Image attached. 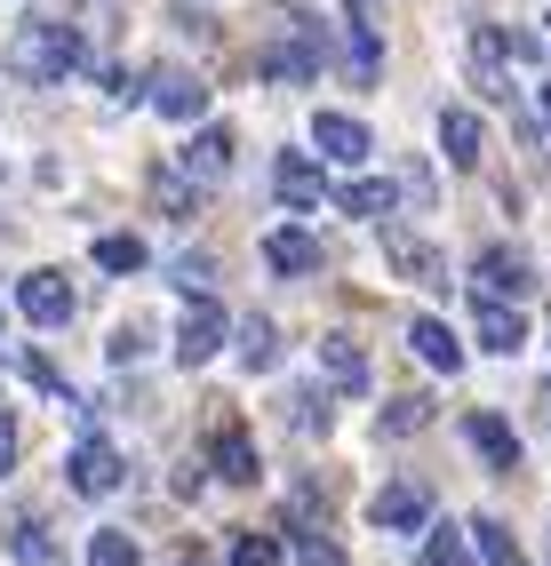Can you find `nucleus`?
<instances>
[{
    "label": "nucleus",
    "mask_w": 551,
    "mask_h": 566,
    "mask_svg": "<svg viewBox=\"0 0 551 566\" xmlns=\"http://www.w3.org/2000/svg\"><path fill=\"white\" fill-rule=\"evenodd\" d=\"M536 407H543V431H551V384H543V399H536Z\"/></svg>",
    "instance_id": "obj_38"
},
{
    "label": "nucleus",
    "mask_w": 551,
    "mask_h": 566,
    "mask_svg": "<svg viewBox=\"0 0 551 566\" xmlns=\"http://www.w3.org/2000/svg\"><path fill=\"white\" fill-rule=\"evenodd\" d=\"M424 423H432V399H424V391H399V399L376 407V431H384V439H416Z\"/></svg>",
    "instance_id": "obj_24"
},
{
    "label": "nucleus",
    "mask_w": 551,
    "mask_h": 566,
    "mask_svg": "<svg viewBox=\"0 0 551 566\" xmlns=\"http://www.w3.org/2000/svg\"><path fill=\"white\" fill-rule=\"evenodd\" d=\"M367 518H376L384 535H424V526H432V486L424 479H392V486H376Z\"/></svg>",
    "instance_id": "obj_5"
},
{
    "label": "nucleus",
    "mask_w": 551,
    "mask_h": 566,
    "mask_svg": "<svg viewBox=\"0 0 551 566\" xmlns=\"http://www.w3.org/2000/svg\"><path fill=\"white\" fill-rule=\"evenodd\" d=\"M208 272H216V255H193V248L176 255V280H184V295H193V287H208Z\"/></svg>",
    "instance_id": "obj_35"
},
{
    "label": "nucleus",
    "mask_w": 551,
    "mask_h": 566,
    "mask_svg": "<svg viewBox=\"0 0 551 566\" xmlns=\"http://www.w3.org/2000/svg\"><path fill=\"white\" fill-rule=\"evenodd\" d=\"M232 153H240V136H232V128H193V144H184L176 160L193 168L200 184H225V176H232Z\"/></svg>",
    "instance_id": "obj_16"
},
{
    "label": "nucleus",
    "mask_w": 551,
    "mask_h": 566,
    "mask_svg": "<svg viewBox=\"0 0 551 566\" xmlns=\"http://www.w3.org/2000/svg\"><path fill=\"white\" fill-rule=\"evenodd\" d=\"M153 112L176 120V128H193L200 112H208V81H200V72H184V64H160L153 72Z\"/></svg>",
    "instance_id": "obj_7"
},
{
    "label": "nucleus",
    "mask_w": 551,
    "mask_h": 566,
    "mask_svg": "<svg viewBox=\"0 0 551 566\" xmlns=\"http://www.w3.org/2000/svg\"><path fill=\"white\" fill-rule=\"evenodd\" d=\"M9 463H17V423L0 415V471H9Z\"/></svg>",
    "instance_id": "obj_36"
},
{
    "label": "nucleus",
    "mask_w": 551,
    "mask_h": 566,
    "mask_svg": "<svg viewBox=\"0 0 551 566\" xmlns=\"http://www.w3.org/2000/svg\"><path fill=\"white\" fill-rule=\"evenodd\" d=\"M536 88H543V128H551V81H536Z\"/></svg>",
    "instance_id": "obj_37"
},
{
    "label": "nucleus",
    "mask_w": 551,
    "mask_h": 566,
    "mask_svg": "<svg viewBox=\"0 0 551 566\" xmlns=\"http://www.w3.org/2000/svg\"><path fill=\"white\" fill-rule=\"evenodd\" d=\"M408 344H416V359H424L432 375H456V367H464V335H456L448 319H416Z\"/></svg>",
    "instance_id": "obj_18"
},
{
    "label": "nucleus",
    "mask_w": 551,
    "mask_h": 566,
    "mask_svg": "<svg viewBox=\"0 0 551 566\" xmlns=\"http://www.w3.org/2000/svg\"><path fill=\"white\" fill-rule=\"evenodd\" d=\"M288 423H297V431H328V391H288Z\"/></svg>",
    "instance_id": "obj_31"
},
{
    "label": "nucleus",
    "mask_w": 551,
    "mask_h": 566,
    "mask_svg": "<svg viewBox=\"0 0 551 566\" xmlns=\"http://www.w3.org/2000/svg\"><path fill=\"white\" fill-rule=\"evenodd\" d=\"M17 375H24V384H41V391H64V375H56L41 352H17Z\"/></svg>",
    "instance_id": "obj_34"
},
{
    "label": "nucleus",
    "mask_w": 551,
    "mask_h": 566,
    "mask_svg": "<svg viewBox=\"0 0 551 566\" xmlns=\"http://www.w3.org/2000/svg\"><path fill=\"white\" fill-rule=\"evenodd\" d=\"M153 200H160V216H176V223H193L200 216V176L193 168H153Z\"/></svg>",
    "instance_id": "obj_22"
},
{
    "label": "nucleus",
    "mask_w": 551,
    "mask_h": 566,
    "mask_svg": "<svg viewBox=\"0 0 551 566\" xmlns=\"http://www.w3.org/2000/svg\"><path fill=\"white\" fill-rule=\"evenodd\" d=\"M81 64H96V41L81 17H24L9 32V49H0V72H17L24 88H56Z\"/></svg>",
    "instance_id": "obj_1"
},
{
    "label": "nucleus",
    "mask_w": 551,
    "mask_h": 566,
    "mask_svg": "<svg viewBox=\"0 0 551 566\" xmlns=\"http://www.w3.org/2000/svg\"><path fill=\"white\" fill-rule=\"evenodd\" d=\"M272 192H280L288 208H320V200H336V184H328V168H320L312 153H280V160H272Z\"/></svg>",
    "instance_id": "obj_10"
},
{
    "label": "nucleus",
    "mask_w": 551,
    "mask_h": 566,
    "mask_svg": "<svg viewBox=\"0 0 551 566\" xmlns=\"http://www.w3.org/2000/svg\"><path fill=\"white\" fill-rule=\"evenodd\" d=\"M208 463H216V479H225V486H256V439H248L240 423H225V431H216V447H208Z\"/></svg>",
    "instance_id": "obj_19"
},
{
    "label": "nucleus",
    "mask_w": 551,
    "mask_h": 566,
    "mask_svg": "<svg viewBox=\"0 0 551 566\" xmlns=\"http://www.w3.org/2000/svg\"><path fill=\"white\" fill-rule=\"evenodd\" d=\"M288 543H297V566H352V558H344V543L328 535V511L312 518V495L288 503Z\"/></svg>",
    "instance_id": "obj_9"
},
{
    "label": "nucleus",
    "mask_w": 551,
    "mask_h": 566,
    "mask_svg": "<svg viewBox=\"0 0 551 566\" xmlns=\"http://www.w3.org/2000/svg\"><path fill=\"white\" fill-rule=\"evenodd\" d=\"M384 263L408 287H448V255H439L424 232H408V223H392V216H384Z\"/></svg>",
    "instance_id": "obj_3"
},
{
    "label": "nucleus",
    "mask_w": 551,
    "mask_h": 566,
    "mask_svg": "<svg viewBox=\"0 0 551 566\" xmlns=\"http://www.w3.org/2000/svg\"><path fill=\"white\" fill-rule=\"evenodd\" d=\"M176 566H200V558H176Z\"/></svg>",
    "instance_id": "obj_39"
},
{
    "label": "nucleus",
    "mask_w": 551,
    "mask_h": 566,
    "mask_svg": "<svg viewBox=\"0 0 551 566\" xmlns=\"http://www.w3.org/2000/svg\"><path fill=\"white\" fill-rule=\"evenodd\" d=\"M471 327H480V352H496V359L528 352V319H520V304H503V295H480Z\"/></svg>",
    "instance_id": "obj_14"
},
{
    "label": "nucleus",
    "mask_w": 551,
    "mask_h": 566,
    "mask_svg": "<svg viewBox=\"0 0 551 566\" xmlns=\"http://www.w3.org/2000/svg\"><path fill=\"white\" fill-rule=\"evenodd\" d=\"M336 208H344V216H367V223H384V216H392V184H376V176L336 184Z\"/></svg>",
    "instance_id": "obj_25"
},
{
    "label": "nucleus",
    "mask_w": 551,
    "mask_h": 566,
    "mask_svg": "<svg viewBox=\"0 0 551 566\" xmlns=\"http://www.w3.org/2000/svg\"><path fill=\"white\" fill-rule=\"evenodd\" d=\"M64 471H72V495H96V503H104V495H121V479H128L121 447H104L96 431L72 447V463H64Z\"/></svg>",
    "instance_id": "obj_6"
},
{
    "label": "nucleus",
    "mask_w": 551,
    "mask_h": 566,
    "mask_svg": "<svg viewBox=\"0 0 551 566\" xmlns=\"http://www.w3.org/2000/svg\"><path fill=\"white\" fill-rule=\"evenodd\" d=\"M144 344H153V327H144V319H121V327H113V344H104V352H113V359L128 367V359H144Z\"/></svg>",
    "instance_id": "obj_32"
},
{
    "label": "nucleus",
    "mask_w": 551,
    "mask_h": 566,
    "mask_svg": "<svg viewBox=\"0 0 551 566\" xmlns=\"http://www.w3.org/2000/svg\"><path fill=\"white\" fill-rule=\"evenodd\" d=\"M232 566H280V543L272 535H232Z\"/></svg>",
    "instance_id": "obj_33"
},
{
    "label": "nucleus",
    "mask_w": 551,
    "mask_h": 566,
    "mask_svg": "<svg viewBox=\"0 0 551 566\" xmlns=\"http://www.w3.org/2000/svg\"><path fill=\"white\" fill-rule=\"evenodd\" d=\"M471 535H480V558H488V566H528V551L511 543L503 518H471Z\"/></svg>",
    "instance_id": "obj_27"
},
{
    "label": "nucleus",
    "mask_w": 551,
    "mask_h": 566,
    "mask_svg": "<svg viewBox=\"0 0 551 566\" xmlns=\"http://www.w3.org/2000/svg\"><path fill=\"white\" fill-rule=\"evenodd\" d=\"M96 81L113 88V104H153V72H136V64H96Z\"/></svg>",
    "instance_id": "obj_28"
},
{
    "label": "nucleus",
    "mask_w": 551,
    "mask_h": 566,
    "mask_svg": "<svg viewBox=\"0 0 551 566\" xmlns=\"http://www.w3.org/2000/svg\"><path fill=\"white\" fill-rule=\"evenodd\" d=\"M320 64H328V24L320 17H288L272 41L256 49V72H264V81H288V88H312Z\"/></svg>",
    "instance_id": "obj_2"
},
{
    "label": "nucleus",
    "mask_w": 551,
    "mask_h": 566,
    "mask_svg": "<svg viewBox=\"0 0 551 566\" xmlns=\"http://www.w3.org/2000/svg\"><path fill=\"white\" fill-rule=\"evenodd\" d=\"M312 144H320V160H344V168H360L376 153L367 120H352V112H312Z\"/></svg>",
    "instance_id": "obj_11"
},
{
    "label": "nucleus",
    "mask_w": 551,
    "mask_h": 566,
    "mask_svg": "<svg viewBox=\"0 0 551 566\" xmlns=\"http://www.w3.org/2000/svg\"><path fill=\"white\" fill-rule=\"evenodd\" d=\"M72 304H81V295H72L64 272H24V280H17V312H24L32 327H64Z\"/></svg>",
    "instance_id": "obj_8"
},
{
    "label": "nucleus",
    "mask_w": 551,
    "mask_h": 566,
    "mask_svg": "<svg viewBox=\"0 0 551 566\" xmlns=\"http://www.w3.org/2000/svg\"><path fill=\"white\" fill-rule=\"evenodd\" d=\"M471 287H480V295H503V304H520V295L536 287V263H528L520 248H488L480 263H471Z\"/></svg>",
    "instance_id": "obj_12"
},
{
    "label": "nucleus",
    "mask_w": 551,
    "mask_h": 566,
    "mask_svg": "<svg viewBox=\"0 0 551 566\" xmlns=\"http://www.w3.org/2000/svg\"><path fill=\"white\" fill-rule=\"evenodd\" d=\"M480 112H471V104H448V112H439V153H448V168H480Z\"/></svg>",
    "instance_id": "obj_17"
},
{
    "label": "nucleus",
    "mask_w": 551,
    "mask_h": 566,
    "mask_svg": "<svg viewBox=\"0 0 551 566\" xmlns=\"http://www.w3.org/2000/svg\"><path fill=\"white\" fill-rule=\"evenodd\" d=\"M225 335H232L225 304H216V295H193L184 319H176V359H184V367H208L216 352H225Z\"/></svg>",
    "instance_id": "obj_4"
},
{
    "label": "nucleus",
    "mask_w": 551,
    "mask_h": 566,
    "mask_svg": "<svg viewBox=\"0 0 551 566\" xmlns=\"http://www.w3.org/2000/svg\"><path fill=\"white\" fill-rule=\"evenodd\" d=\"M464 439H471V455H480L488 471H520V431H511L503 415L471 407V415H464Z\"/></svg>",
    "instance_id": "obj_13"
},
{
    "label": "nucleus",
    "mask_w": 551,
    "mask_h": 566,
    "mask_svg": "<svg viewBox=\"0 0 551 566\" xmlns=\"http://www.w3.org/2000/svg\"><path fill=\"white\" fill-rule=\"evenodd\" d=\"M232 352H240V359H248L256 375H264V367H280V327H272V319H256V312H248V319L232 327Z\"/></svg>",
    "instance_id": "obj_23"
},
{
    "label": "nucleus",
    "mask_w": 551,
    "mask_h": 566,
    "mask_svg": "<svg viewBox=\"0 0 551 566\" xmlns=\"http://www.w3.org/2000/svg\"><path fill=\"white\" fill-rule=\"evenodd\" d=\"M264 263H272L280 280H312L328 255H320V240L304 232V223H280V232H264Z\"/></svg>",
    "instance_id": "obj_15"
},
{
    "label": "nucleus",
    "mask_w": 551,
    "mask_h": 566,
    "mask_svg": "<svg viewBox=\"0 0 551 566\" xmlns=\"http://www.w3.org/2000/svg\"><path fill=\"white\" fill-rule=\"evenodd\" d=\"M96 263H104V272H144L153 248H144L136 232H104V240H96Z\"/></svg>",
    "instance_id": "obj_26"
},
{
    "label": "nucleus",
    "mask_w": 551,
    "mask_h": 566,
    "mask_svg": "<svg viewBox=\"0 0 551 566\" xmlns=\"http://www.w3.org/2000/svg\"><path fill=\"white\" fill-rule=\"evenodd\" d=\"M89 566H144V551L121 535V526H96V535H89Z\"/></svg>",
    "instance_id": "obj_30"
},
{
    "label": "nucleus",
    "mask_w": 551,
    "mask_h": 566,
    "mask_svg": "<svg viewBox=\"0 0 551 566\" xmlns=\"http://www.w3.org/2000/svg\"><path fill=\"white\" fill-rule=\"evenodd\" d=\"M320 375L336 391H367V352L352 344V335H320Z\"/></svg>",
    "instance_id": "obj_20"
},
{
    "label": "nucleus",
    "mask_w": 551,
    "mask_h": 566,
    "mask_svg": "<svg viewBox=\"0 0 551 566\" xmlns=\"http://www.w3.org/2000/svg\"><path fill=\"white\" fill-rule=\"evenodd\" d=\"M9 551H17L24 566H56V543H49L41 518H17V526H9Z\"/></svg>",
    "instance_id": "obj_29"
},
{
    "label": "nucleus",
    "mask_w": 551,
    "mask_h": 566,
    "mask_svg": "<svg viewBox=\"0 0 551 566\" xmlns=\"http://www.w3.org/2000/svg\"><path fill=\"white\" fill-rule=\"evenodd\" d=\"M424 566H488L480 558V535H471V526H424Z\"/></svg>",
    "instance_id": "obj_21"
}]
</instances>
